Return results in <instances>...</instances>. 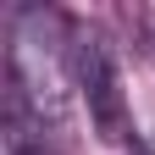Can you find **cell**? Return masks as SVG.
Wrapping results in <instances>:
<instances>
[{
  "label": "cell",
  "mask_w": 155,
  "mask_h": 155,
  "mask_svg": "<svg viewBox=\"0 0 155 155\" xmlns=\"http://www.w3.org/2000/svg\"><path fill=\"white\" fill-rule=\"evenodd\" d=\"M72 55L61 17L17 6L11 11V50H6V105L22 111L33 127H61L72 100Z\"/></svg>",
  "instance_id": "6da1fadb"
},
{
  "label": "cell",
  "mask_w": 155,
  "mask_h": 155,
  "mask_svg": "<svg viewBox=\"0 0 155 155\" xmlns=\"http://www.w3.org/2000/svg\"><path fill=\"white\" fill-rule=\"evenodd\" d=\"M67 55H72V89L89 105L94 133L105 144H122L127 139V94H122V78H116L111 45L89 28H67Z\"/></svg>",
  "instance_id": "7a4b0ae2"
},
{
  "label": "cell",
  "mask_w": 155,
  "mask_h": 155,
  "mask_svg": "<svg viewBox=\"0 0 155 155\" xmlns=\"http://www.w3.org/2000/svg\"><path fill=\"white\" fill-rule=\"evenodd\" d=\"M6 155H55V144L45 127H33L22 111L6 105Z\"/></svg>",
  "instance_id": "3957f363"
}]
</instances>
